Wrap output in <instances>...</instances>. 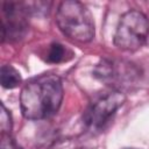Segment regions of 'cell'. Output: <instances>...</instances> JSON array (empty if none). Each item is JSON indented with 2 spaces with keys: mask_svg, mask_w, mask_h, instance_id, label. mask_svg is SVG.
I'll use <instances>...</instances> for the list:
<instances>
[{
  "mask_svg": "<svg viewBox=\"0 0 149 149\" xmlns=\"http://www.w3.org/2000/svg\"><path fill=\"white\" fill-rule=\"evenodd\" d=\"M63 95V83L57 74L43 73L34 77L21 90V113L29 120L48 119L58 112Z\"/></svg>",
  "mask_w": 149,
  "mask_h": 149,
  "instance_id": "cell-1",
  "label": "cell"
},
{
  "mask_svg": "<svg viewBox=\"0 0 149 149\" xmlns=\"http://www.w3.org/2000/svg\"><path fill=\"white\" fill-rule=\"evenodd\" d=\"M0 149H22L10 134H1V147Z\"/></svg>",
  "mask_w": 149,
  "mask_h": 149,
  "instance_id": "cell-10",
  "label": "cell"
},
{
  "mask_svg": "<svg viewBox=\"0 0 149 149\" xmlns=\"http://www.w3.org/2000/svg\"><path fill=\"white\" fill-rule=\"evenodd\" d=\"M1 12V42H15L22 40L29 28L28 16L30 14L26 2L2 1Z\"/></svg>",
  "mask_w": 149,
  "mask_h": 149,
  "instance_id": "cell-6",
  "label": "cell"
},
{
  "mask_svg": "<svg viewBox=\"0 0 149 149\" xmlns=\"http://www.w3.org/2000/svg\"><path fill=\"white\" fill-rule=\"evenodd\" d=\"M22 81L20 72L12 65L5 64L0 69V83L5 88H15Z\"/></svg>",
  "mask_w": 149,
  "mask_h": 149,
  "instance_id": "cell-7",
  "label": "cell"
},
{
  "mask_svg": "<svg viewBox=\"0 0 149 149\" xmlns=\"http://www.w3.org/2000/svg\"><path fill=\"white\" fill-rule=\"evenodd\" d=\"M149 35V20L140 10H128L121 15L113 42L126 51L140 49Z\"/></svg>",
  "mask_w": 149,
  "mask_h": 149,
  "instance_id": "cell-3",
  "label": "cell"
},
{
  "mask_svg": "<svg viewBox=\"0 0 149 149\" xmlns=\"http://www.w3.org/2000/svg\"><path fill=\"white\" fill-rule=\"evenodd\" d=\"M125 149H136V148H125Z\"/></svg>",
  "mask_w": 149,
  "mask_h": 149,
  "instance_id": "cell-11",
  "label": "cell"
},
{
  "mask_svg": "<svg viewBox=\"0 0 149 149\" xmlns=\"http://www.w3.org/2000/svg\"><path fill=\"white\" fill-rule=\"evenodd\" d=\"M126 101V95L122 91L111 90L99 95L90 104L84 112L83 121L88 129L99 130L111 121L116 111Z\"/></svg>",
  "mask_w": 149,
  "mask_h": 149,
  "instance_id": "cell-4",
  "label": "cell"
},
{
  "mask_svg": "<svg viewBox=\"0 0 149 149\" xmlns=\"http://www.w3.org/2000/svg\"><path fill=\"white\" fill-rule=\"evenodd\" d=\"M65 56H66L65 47L58 42H54L50 44V48H49V51L47 55V62L57 64V63L65 61Z\"/></svg>",
  "mask_w": 149,
  "mask_h": 149,
  "instance_id": "cell-8",
  "label": "cell"
},
{
  "mask_svg": "<svg viewBox=\"0 0 149 149\" xmlns=\"http://www.w3.org/2000/svg\"><path fill=\"white\" fill-rule=\"evenodd\" d=\"M93 74L100 81L109 85L112 90L121 91V87L130 86L140 78V70L129 62L102 58L95 65Z\"/></svg>",
  "mask_w": 149,
  "mask_h": 149,
  "instance_id": "cell-5",
  "label": "cell"
},
{
  "mask_svg": "<svg viewBox=\"0 0 149 149\" xmlns=\"http://www.w3.org/2000/svg\"><path fill=\"white\" fill-rule=\"evenodd\" d=\"M56 23L59 30L69 38L87 43L94 37V20L90 9L76 0L59 3L56 12Z\"/></svg>",
  "mask_w": 149,
  "mask_h": 149,
  "instance_id": "cell-2",
  "label": "cell"
},
{
  "mask_svg": "<svg viewBox=\"0 0 149 149\" xmlns=\"http://www.w3.org/2000/svg\"><path fill=\"white\" fill-rule=\"evenodd\" d=\"M12 127H13V120H12L10 112L1 102V112H0V128H1V134H10Z\"/></svg>",
  "mask_w": 149,
  "mask_h": 149,
  "instance_id": "cell-9",
  "label": "cell"
}]
</instances>
